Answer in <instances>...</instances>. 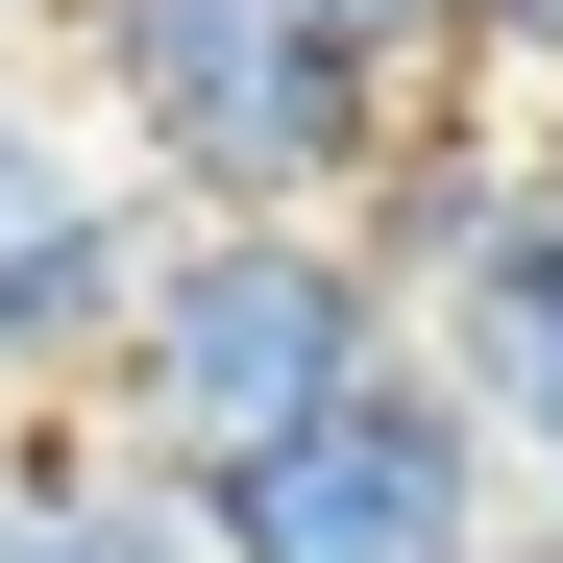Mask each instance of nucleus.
Returning <instances> with one entry per match:
<instances>
[{"instance_id": "39448f33", "label": "nucleus", "mask_w": 563, "mask_h": 563, "mask_svg": "<svg viewBox=\"0 0 563 563\" xmlns=\"http://www.w3.org/2000/svg\"><path fill=\"white\" fill-rule=\"evenodd\" d=\"M539 221H563V123H441V99H417V147L367 172V221H343V245L393 269V319L441 343V319H465V295L539 245Z\"/></svg>"}, {"instance_id": "423d86ee", "label": "nucleus", "mask_w": 563, "mask_h": 563, "mask_svg": "<svg viewBox=\"0 0 563 563\" xmlns=\"http://www.w3.org/2000/svg\"><path fill=\"white\" fill-rule=\"evenodd\" d=\"M0 563H197V490L123 417H0Z\"/></svg>"}, {"instance_id": "9d476101", "label": "nucleus", "mask_w": 563, "mask_h": 563, "mask_svg": "<svg viewBox=\"0 0 563 563\" xmlns=\"http://www.w3.org/2000/svg\"><path fill=\"white\" fill-rule=\"evenodd\" d=\"M0 74H49V0H0Z\"/></svg>"}, {"instance_id": "f8f14e48", "label": "nucleus", "mask_w": 563, "mask_h": 563, "mask_svg": "<svg viewBox=\"0 0 563 563\" xmlns=\"http://www.w3.org/2000/svg\"><path fill=\"white\" fill-rule=\"evenodd\" d=\"M515 563H539V539H515Z\"/></svg>"}, {"instance_id": "f257e3e1", "label": "nucleus", "mask_w": 563, "mask_h": 563, "mask_svg": "<svg viewBox=\"0 0 563 563\" xmlns=\"http://www.w3.org/2000/svg\"><path fill=\"white\" fill-rule=\"evenodd\" d=\"M49 99L172 221H367V172L417 147V99L343 74L295 0H49Z\"/></svg>"}, {"instance_id": "6e6552de", "label": "nucleus", "mask_w": 563, "mask_h": 563, "mask_svg": "<svg viewBox=\"0 0 563 563\" xmlns=\"http://www.w3.org/2000/svg\"><path fill=\"white\" fill-rule=\"evenodd\" d=\"M295 25H319L343 74H393V99H441V74H465V0H295Z\"/></svg>"}, {"instance_id": "9b49d317", "label": "nucleus", "mask_w": 563, "mask_h": 563, "mask_svg": "<svg viewBox=\"0 0 563 563\" xmlns=\"http://www.w3.org/2000/svg\"><path fill=\"white\" fill-rule=\"evenodd\" d=\"M25 123H49V74H0V147H25Z\"/></svg>"}, {"instance_id": "0eeeda50", "label": "nucleus", "mask_w": 563, "mask_h": 563, "mask_svg": "<svg viewBox=\"0 0 563 563\" xmlns=\"http://www.w3.org/2000/svg\"><path fill=\"white\" fill-rule=\"evenodd\" d=\"M417 367H441L465 417H490V465H515V490L563 515V221H539V245H515V269H490V295H465Z\"/></svg>"}, {"instance_id": "20e7f679", "label": "nucleus", "mask_w": 563, "mask_h": 563, "mask_svg": "<svg viewBox=\"0 0 563 563\" xmlns=\"http://www.w3.org/2000/svg\"><path fill=\"white\" fill-rule=\"evenodd\" d=\"M147 245H172V197L49 99L25 147H0V417H99V367L147 319Z\"/></svg>"}, {"instance_id": "1a4fd4ad", "label": "nucleus", "mask_w": 563, "mask_h": 563, "mask_svg": "<svg viewBox=\"0 0 563 563\" xmlns=\"http://www.w3.org/2000/svg\"><path fill=\"white\" fill-rule=\"evenodd\" d=\"M465 74H539L563 99V0H465Z\"/></svg>"}, {"instance_id": "7ed1b4c3", "label": "nucleus", "mask_w": 563, "mask_h": 563, "mask_svg": "<svg viewBox=\"0 0 563 563\" xmlns=\"http://www.w3.org/2000/svg\"><path fill=\"white\" fill-rule=\"evenodd\" d=\"M515 539L539 515H515V465H490V417L441 367H393L367 417H319L295 465H245L197 515V563H515Z\"/></svg>"}, {"instance_id": "f03ea898", "label": "nucleus", "mask_w": 563, "mask_h": 563, "mask_svg": "<svg viewBox=\"0 0 563 563\" xmlns=\"http://www.w3.org/2000/svg\"><path fill=\"white\" fill-rule=\"evenodd\" d=\"M417 367V319H393V269H367L343 221H172L147 245V319H123V367H99V417L172 465V490H245V465H295L319 417H367Z\"/></svg>"}]
</instances>
